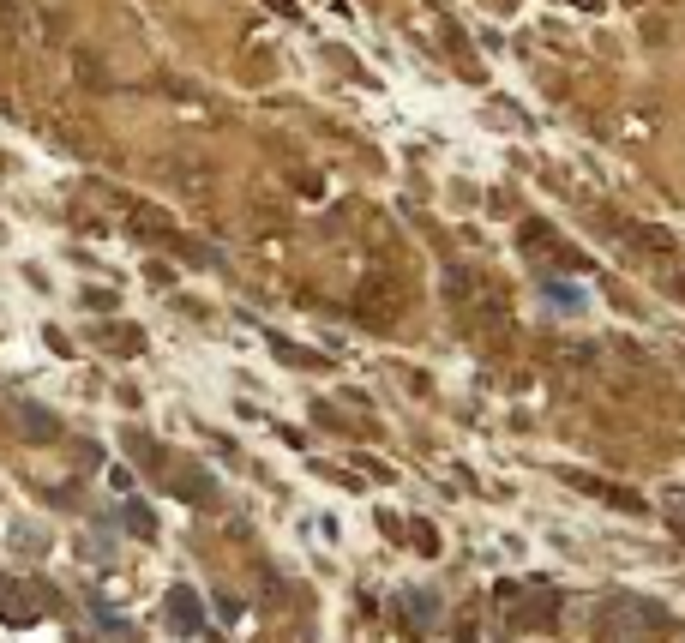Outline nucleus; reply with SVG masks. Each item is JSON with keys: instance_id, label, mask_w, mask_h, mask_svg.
<instances>
[{"instance_id": "nucleus-1", "label": "nucleus", "mask_w": 685, "mask_h": 643, "mask_svg": "<svg viewBox=\"0 0 685 643\" xmlns=\"http://www.w3.org/2000/svg\"><path fill=\"white\" fill-rule=\"evenodd\" d=\"M169 619H174V631H199V596H193V589H174Z\"/></svg>"}]
</instances>
